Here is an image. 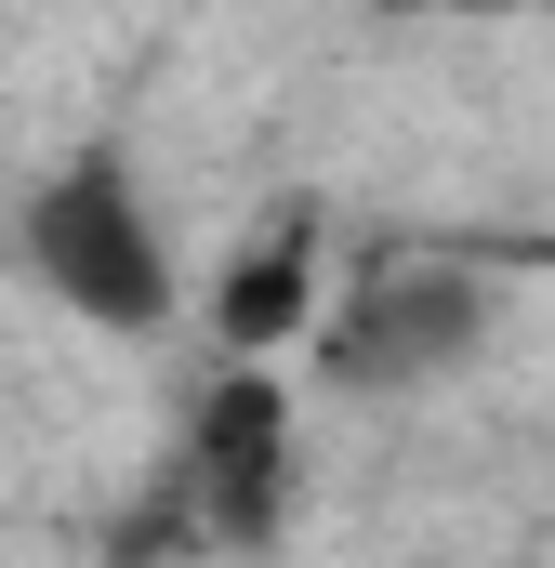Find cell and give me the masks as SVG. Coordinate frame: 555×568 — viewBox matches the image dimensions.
Masks as SVG:
<instances>
[{"instance_id":"cell-3","label":"cell","mask_w":555,"mask_h":568,"mask_svg":"<svg viewBox=\"0 0 555 568\" xmlns=\"http://www.w3.org/2000/svg\"><path fill=\"white\" fill-rule=\"evenodd\" d=\"M304 503V397L291 371H252V357H212L185 424H172V463H159V516L172 542L199 556H265Z\"/></svg>"},{"instance_id":"cell-1","label":"cell","mask_w":555,"mask_h":568,"mask_svg":"<svg viewBox=\"0 0 555 568\" xmlns=\"http://www.w3.org/2000/svg\"><path fill=\"white\" fill-rule=\"evenodd\" d=\"M490 317H503V278L490 252H371V265H331V304L304 331V371L331 397H436L450 371L490 357Z\"/></svg>"},{"instance_id":"cell-2","label":"cell","mask_w":555,"mask_h":568,"mask_svg":"<svg viewBox=\"0 0 555 568\" xmlns=\"http://www.w3.org/2000/svg\"><path fill=\"white\" fill-rule=\"evenodd\" d=\"M13 252H27V278L53 291L80 331H120V344L172 331V225H159V185H145V159L120 133L67 145L27 185Z\"/></svg>"},{"instance_id":"cell-4","label":"cell","mask_w":555,"mask_h":568,"mask_svg":"<svg viewBox=\"0 0 555 568\" xmlns=\"http://www.w3.org/2000/svg\"><path fill=\"white\" fill-rule=\"evenodd\" d=\"M317 304H331V225L304 212V199H278L265 225L212 265L199 291V331H212V357H252V371H291L304 357V331H317Z\"/></svg>"},{"instance_id":"cell-6","label":"cell","mask_w":555,"mask_h":568,"mask_svg":"<svg viewBox=\"0 0 555 568\" xmlns=\"http://www.w3.org/2000/svg\"><path fill=\"white\" fill-rule=\"evenodd\" d=\"M516 265H555V239H529V252H516Z\"/></svg>"},{"instance_id":"cell-5","label":"cell","mask_w":555,"mask_h":568,"mask_svg":"<svg viewBox=\"0 0 555 568\" xmlns=\"http://www.w3.org/2000/svg\"><path fill=\"white\" fill-rule=\"evenodd\" d=\"M371 13H555V0H371Z\"/></svg>"}]
</instances>
